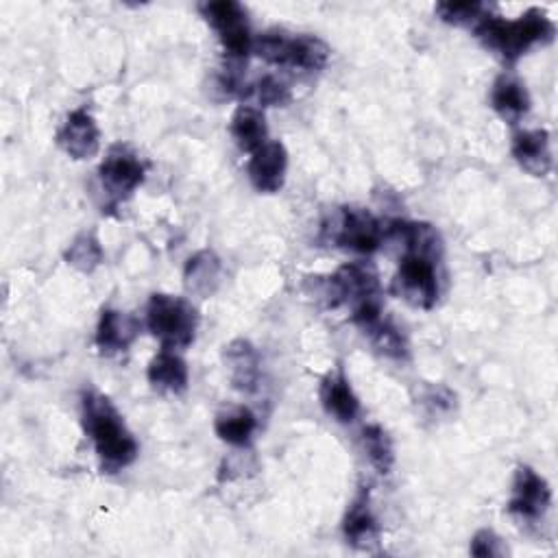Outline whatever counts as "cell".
Listing matches in <instances>:
<instances>
[{
	"instance_id": "cell-16",
	"label": "cell",
	"mask_w": 558,
	"mask_h": 558,
	"mask_svg": "<svg viewBox=\"0 0 558 558\" xmlns=\"http://www.w3.org/2000/svg\"><path fill=\"white\" fill-rule=\"evenodd\" d=\"M510 153L519 168L532 177H545L551 170V146L545 129H525L514 133Z\"/></svg>"
},
{
	"instance_id": "cell-9",
	"label": "cell",
	"mask_w": 558,
	"mask_h": 558,
	"mask_svg": "<svg viewBox=\"0 0 558 558\" xmlns=\"http://www.w3.org/2000/svg\"><path fill=\"white\" fill-rule=\"evenodd\" d=\"M146 168L142 159L129 146H113L102 163L98 166V179L102 192L111 198V203H120L129 198L144 181Z\"/></svg>"
},
{
	"instance_id": "cell-29",
	"label": "cell",
	"mask_w": 558,
	"mask_h": 558,
	"mask_svg": "<svg viewBox=\"0 0 558 558\" xmlns=\"http://www.w3.org/2000/svg\"><path fill=\"white\" fill-rule=\"evenodd\" d=\"M469 551L480 558H501L508 554V547L497 532H493L490 527H482L473 534Z\"/></svg>"
},
{
	"instance_id": "cell-27",
	"label": "cell",
	"mask_w": 558,
	"mask_h": 558,
	"mask_svg": "<svg viewBox=\"0 0 558 558\" xmlns=\"http://www.w3.org/2000/svg\"><path fill=\"white\" fill-rule=\"evenodd\" d=\"M246 94H253L262 107H283L290 102L288 85L272 74L257 78L253 85H248Z\"/></svg>"
},
{
	"instance_id": "cell-8",
	"label": "cell",
	"mask_w": 558,
	"mask_h": 558,
	"mask_svg": "<svg viewBox=\"0 0 558 558\" xmlns=\"http://www.w3.org/2000/svg\"><path fill=\"white\" fill-rule=\"evenodd\" d=\"M323 296H327L329 307L349 305L351 312L366 303L384 301L375 268L360 262L342 264L333 275L325 277Z\"/></svg>"
},
{
	"instance_id": "cell-28",
	"label": "cell",
	"mask_w": 558,
	"mask_h": 558,
	"mask_svg": "<svg viewBox=\"0 0 558 558\" xmlns=\"http://www.w3.org/2000/svg\"><path fill=\"white\" fill-rule=\"evenodd\" d=\"M418 403L425 408L429 416H440L449 414L456 408V395L442 384H427L418 392Z\"/></svg>"
},
{
	"instance_id": "cell-14",
	"label": "cell",
	"mask_w": 558,
	"mask_h": 558,
	"mask_svg": "<svg viewBox=\"0 0 558 558\" xmlns=\"http://www.w3.org/2000/svg\"><path fill=\"white\" fill-rule=\"evenodd\" d=\"M318 399L327 416H331L342 425L353 423L360 414V399L353 392L351 381L347 379L342 368H333L320 379Z\"/></svg>"
},
{
	"instance_id": "cell-25",
	"label": "cell",
	"mask_w": 558,
	"mask_h": 558,
	"mask_svg": "<svg viewBox=\"0 0 558 558\" xmlns=\"http://www.w3.org/2000/svg\"><path fill=\"white\" fill-rule=\"evenodd\" d=\"M366 336H368L373 349L384 357L405 360L410 353L408 338L390 318H381L373 329L366 331Z\"/></svg>"
},
{
	"instance_id": "cell-10",
	"label": "cell",
	"mask_w": 558,
	"mask_h": 558,
	"mask_svg": "<svg viewBox=\"0 0 558 558\" xmlns=\"http://www.w3.org/2000/svg\"><path fill=\"white\" fill-rule=\"evenodd\" d=\"M549 504H551V488L547 480L538 475L532 466L519 464L512 477L508 512L523 521H536L547 512Z\"/></svg>"
},
{
	"instance_id": "cell-12",
	"label": "cell",
	"mask_w": 558,
	"mask_h": 558,
	"mask_svg": "<svg viewBox=\"0 0 558 558\" xmlns=\"http://www.w3.org/2000/svg\"><path fill=\"white\" fill-rule=\"evenodd\" d=\"M288 150L279 140H268L255 153H251L246 172L253 187L262 194H275L286 183Z\"/></svg>"
},
{
	"instance_id": "cell-4",
	"label": "cell",
	"mask_w": 558,
	"mask_h": 558,
	"mask_svg": "<svg viewBox=\"0 0 558 558\" xmlns=\"http://www.w3.org/2000/svg\"><path fill=\"white\" fill-rule=\"evenodd\" d=\"M253 52L266 63L303 72H320L329 61V46L310 33L288 35L283 31H266L253 39Z\"/></svg>"
},
{
	"instance_id": "cell-21",
	"label": "cell",
	"mask_w": 558,
	"mask_h": 558,
	"mask_svg": "<svg viewBox=\"0 0 558 558\" xmlns=\"http://www.w3.org/2000/svg\"><path fill=\"white\" fill-rule=\"evenodd\" d=\"M229 131L238 148L244 153H255L259 146L268 142V126H266L264 111L253 105H240L233 111Z\"/></svg>"
},
{
	"instance_id": "cell-2",
	"label": "cell",
	"mask_w": 558,
	"mask_h": 558,
	"mask_svg": "<svg viewBox=\"0 0 558 558\" xmlns=\"http://www.w3.org/2000/svg\"><path fill=\"white\" fill-rule=\"evenodd\" d=\"M81 423L94 445L102 473H118L135 462L140 445L107 395L94 388L83 390Z\"/></svg>"
},
{
	"instance_id": "cell-6",
	"label": "cell",
	"mask_w": 558,
	"mask_h": 558,
	"mask_svg": "<svg viewBox=\"0 0 558 558\" xmlns=\"http://www.w3.org/2000/svg\"><path fill=\"white\" fill-rule=\"evenodd\" d=\"M320 240L342 251L371 255L384 242V227L373 211L357 205H342L323 220Z\"/></svg>"
},
{
	"instance_id": "cell-24",
	"label": "cell",
	"mask_w": 558,
	"mask_h": 558,
	"mask_svg": "<svg viewBox=\"0 0 558 558\" xmlns=\"http://www.w3.org/2000/svg\"><path fill=\"white\" fill-rule=\"evenodd\" d=\"M362 449L368 458V462L377 469V473L388 475L392 464H395V449H392V440L386 434V429L381 425H366L362 429Z\"/></svg>"
},
{
	"instance_id": "cell-23",
	"label": "cell",
	"mask_w": 558,
	"mask_h": 558,
	"mask_svg": "<svg viewBox=\"0 0 558 558\" xmlns=\"http://www.w3.org/2000/svg\"><path fill=\"white\" fill-rule=\"evenodd\" d=\"M63 257H65V262H68L72 268H76L78 272L89 275V272H94V270L102 264L105 251H102V244H100V240L96 238V233L83 231V233H78V235L72 240V244L65 248Z\"/></svg>"
},
{
	"instance_id": "cell-15",
	"label": "cell",
	"mask_w": 558,
	"mask_h": 558,
	"mask_svg": "<svg viewBox=\"0 0 558 558\" xmlns=\"http://www.w3.org/2000/svg\"><path fill=\"white\" fill-rule=\"evenodd\" d=\"M222 362L229 373V381L235 390L246 395L257 390L262 377V360L257 349L248 340H231L222 351Z\"/></svg>"
},
{
	"instance_id": "cell-5",
	"label": "cell",
	"mask_w": 558,
	"mask_h": 558,
	"mask_svg": "<svg viewBox=\"0 0 558 558\" xmlns=\"http://www.w3.org/2000/svg\"><path fill=\"white\" fill-rule=\"evenodd\" d=\"M146 327L159 340L161 349L177 351L194 342L198 314L187 299L155 292L146 303Z\"/></svg>"
},
{
	"instance_id": "cell-11",
	"label": "cell",
	"mask_w": 558,
	"mask_h": 558,
	"mask_svg": "<svg viewBox=\"0 0 558 558\" xmlns=\"http://www.w3.org/2000/svg\"><path fill=\"white\" fill-rule=\"evenodd\" d=\"M57 144L76 161L92 159L100 148V131L94 116L85 107L70 111L57 131Z\"/></svg>"
},
{
	"instance_id": "cell-18",
	"label": "cell",
	"mask_w": 558,
	"mask_h": 558,
	"mask_svg": "<svg viewBox=\"0 0 558 558\" xmlns=\"http://www.w3.org/2000/svg\"><path fill=\"white\" fill-rule=\"evenodd\" d=\"M530 94L514 74H499L490 87V107L508 124H517L530 111Z\"/></svg>"
},
{
	"instance_id": "cell-7",
	"label": "cell",
	"mask_w": 558,
	"mask_h": 558,
	"mask_svg": "<svg viewBox=\"0 0 558 558\" xmlns=\"http://www.w3.org/2000/svg\"><path fill=\"white\" fill-rule=\"evenodd\" d=\"M198 11L218 35V41L229 57V63H246V57L253 52L255 39L251 33L246 9L235 0H211L198 4Z\"/></svg>"
},
{
	"instance_id": "cell-1",
	"label": "cell",
	"mask_w": 558,
	"mask_h": 558,
	"mask_svg": "<svg viewBox=\"0 0 558 558\" xmlns=\"http://www.w3.org/2000/svg\"><path fill=\"white\" fill-rule=\"evenodd\" d=\"M384 238L397 240L403 248L392 277V292L412 307L432 310L440 294L442 238L438 229L421 220H390L384 227Z\"/></svg>"
},
{
	"instance_id": "cell-17",
	"label": "cell",
	"mask_w": 558,
	"mask_h": 558,
	"mask_svg": "<svg viewBox=\"0 0 558 558\" xmlns=\"http://www.w3.org/2000/svg\"><path fill=\"white\" fill-rule=\"evenodd\" d=\"M342 534L347 543L355 549H371L379 541V521L371 508V493L362 488L351 501L344 521Z\"/></svg>"
},
{
	"instance_id": "cell-22",
	"label": "cell",
	"mask_w": 558,
	"mask_h": 558,
	"mask_svg": "<svg viewBox=\"0 0 558 558\" xmlns=\"http://www.w3.org/2000/svg\"><path fill=\"white\" fill-rule=\"evenodd\" d=\"M255 429H257V416L244 405L220 412L214 421L216 436L231 447H246Z\"/></svg>"
},
{
	"instance_id": "cell-20",
	"label": "cell",
	"mask_w": 558,
	"mask_h": 558,
	"mask_svg": "<svg viewBox=\"0 0 558 558\" xmlns=\"http://www.w3.org/2000/svg\"><path fill=\"white\" fill-rule=\"evenodd\" d=\"M146 377L150 381L153 388L163 390V392H183L187 388V364L185 360L170 349H161L157 355H153V360L148 362L146 368Z\"/></svg>"
},
{
	"instance_id": "cell-3",
	"label": "cell",
	"mask_w": 558,
	"mask_h": 558,
	"mask_svg": "<svg viewBox=\"0 0 558 558\" xmlns=\"http://www.w3.org/2000/svg\"><path fill=\"white\" fill-rule=\"evenodd\" d=\"M475 37L506 63H517L530 48L549 44L556 35L554 22L538 7L523 11L514 20L486 13L475 26Z\"/></svg>"
},
{
	"instance_id": "cell-26",
	"label": "cell",
	"mask_w": 558,
	"mask_h": 558,
	"mask_svg": "<svg viewBox=\"0 0 558 558\" xmlns=\"http://www.w3.org/2000/svg\"><path fill=\"white\" fill-rule=\"evenodd\" d=\"M434 13L442 22L453 26H469V24L475 26L488 13V7L477 0H460V2L447 0V2H436Z\"/></svg>"
},
{
	"instance_id": "cell-13",
	"label": "cell",
	"mask_w": 558,
	"mask_h": 558,
	"mask_svg": "<svg viewBox=\"0 0 558 558\" xmlns=\"http://www.w3.org/2000/svg\"><path fill=\"white\" fill-rule=\"evenodd\" d=\"M140 336V320L122 310L105 307L100 312L94 342L102 355L124 353Z\"/></svg>"
},
{
	"instance_id": "cell-19",
	"label": "cell",
	"mask_w": 558,
	"mask_h": 558,
	"mask_svg": "<svg viewBox=\"0 0 558 558\" xmlns=\"http://www.w3.org/2000/svg\"><path fill=\"white\" fill-rule=\"evenodd\" d=\"M222 277V262L211 248L196 251L185 259L183 266V283L190 294L201 299L214 296Z\"/></svg>"
}]
</instances>
